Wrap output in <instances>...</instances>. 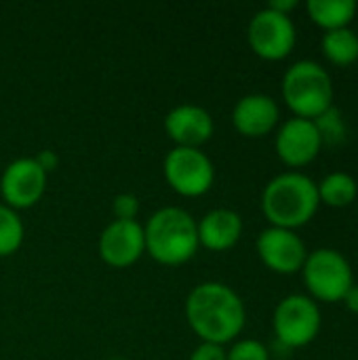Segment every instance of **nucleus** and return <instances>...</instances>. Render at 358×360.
<instances>
[{
	"instance_id": "17",
	"label": "nucleus",
	"mask_w": 358,
	"mask_h": 360,
	"mask_svg": "<svg viewBox=\"0 0 358 360\" xmlns=\"http://www.w3.org/2000/svg\"><path fill=\"white\" fill-rule=\"evenodd\" d=\"M319 200L321 205H329L333 209H344L348 205H352L358 196V184L357 179L344 171H335L325 175L319 184Z\"/></svg>"
},
{
	"instance_id": "13",
	"label": "nucleus",
	"mask_w": 358,
	"mask_h": 360,
	"mask_svg": "<svg viewBox=\"0 0 358 360\" xmlns=\"http://www.w3.org/2000/svg\"><path fill=\"white\" fill-rule=\"evenodd\" d=\"M165 131L179 148H200L215 131L211 114L196 103L175 105L165 116Z\"/></svg>"
},
{
	"instance_id": "7",
	"label": "nucleus",
	"mask_w": 358,
	"mask_h": 360,
	"mask_svg": "<svg viewBox=\"0 0 358 360\" xmlns=\"http://www.w3.org/2000/svg\"><path fill=\"white\" fill-rule=\"evenodd\" d=\"M167 184L181 196L194 198L211 190L215 181V167L200 148L175 146L162 162Z\"/></svg>"
},
{
	"instance_id": "4",
	"label": "nucleus",
	"mask_w": 358,
	"mask_h": 360,
	"mask_svg": "<svg viewBox=\"0 0 358 360\" xmlns=\"http://www.w3.org/2000/svg\"><path fill=\"white\" fill-rule=\"evenodd\" d=\"M331 74L317 61H295L283 76V99L298 118L314 120L333 105Z\"/></svg>"
},
{
	"instance_id": "26",
	"label": "nucleus",
	"mask_w": 358,
	"mask_h": 360,
	"mask_svg": "<svg viewBox=\"0 0 358 360\" xmlns=\"http://www.w3.org/2000/svg\"><path fill=\"white\" fill-rule=\"evenodd\" d=\"M268 6L274 8V11H279V13H283V15H289L298 6V2L295 0H272Z\"/></svg>"
},
{
	"instance_id": "10",
	"label": "nucleus",
	"mask_w": 358,
	"mask_h": 360,
	"mask_svg": "<svg viewBox=\"0 0 358 360\" xmlns=\"http://www.w3.org/2000/svg\"><path fill=\"white\" fill-rule=\"evenodd\" d=\"M255 247L264 266L276 274L300 272L308 257V249L304 240L295 234V230L270 226L257 236Z\"/></svg>"
},
{
	"instance_id": "11",
	"label": "nucleus",
	"mask_w": 358,
	"mask_h": 360,
	"mask_svg": "<svg viewBox=\"0 0 358 360\" xmlns=\"http://www.w3.org/2000/svg\"><path fill=\"white\" fill-rule=\"evenodd\" d=\"M274 146H276L279 158L287 167L300 169V167L310 165L319 156L323 141H321L314 120L293 116L281 124Z\"/></svg>"
},
{
	"instance_id": "16",
	"label": "nucleus",
	"mask_w": 358,
	"mask_h": 360,
	"mask_svg": "<svg viewBox=\"0 0 358 360\" xmlns=\"http://www.w3.org/2000/svg\"><path fill=\"white\" fill-rule=\"evenodd\" d=\"M357 2L354 0H308L306 11L308 17L321 25L325 32L350 27L352 19L357 17Z\"/></svg>"
},
{
	"instance_id": "15",
	"label": "nucleus",
	"mask_w": 358,
	"mask_h": 360,
	"mask_svg": "<svg viewBox=\"0 0 358 360\" xmlns=\"http://www.w3.org/2000/svg\"><path fill=\"white\" fill-rule=\"evenodd\" d=\"M198 243L209 251L232 249L243 234V217L232 209H213L196 221Z\"/></svg>"
},
{
	"instance_id": "3",
	"label": "nucleus",
	"mask_w": 358,
	"mask_h": 360,
	"mask_svg": "<svg viewBox=\"0 0 358 360\" xmlns=\"http://www.w3.org/2000/svg\"><path fill=\"white\" fill-rule=\"evenodd\" d=\"M146 251L162 266H181L200 247L196 219L179 207L158 209L143 226Z\"/></svg>"
},
{
	"instance_id": "5",
	"label": "nucleus",
	"mask_w": 358,
	"mask_h": 360,
	"mask_svg": "<svg viewBox=\"0 0 358 360\" xmlns=\"http://www.w3.org/2000/svg\"><path fill=\"white\" fill-rule=\"evenodd\" d=\"M302 274H304V285L314 302L317 300L327 304L342 302L350 291V287L354 285L350 262L344 257V253L327 247L308 253Z\"/></svg>"
},
{
	"instance_id": "6",
	"label": "nucleus",
	"mask_w": 358,
	"mask_h": 360,
	"mask_svg": "<svg viewBox=\"0 0 358 360\" xmlns=\"http://www.w3.org/2000/svg\"><path fill=\"white\" fill-rule=\"evenodd\" d=\"M272 325L276 340L285 348H306L319 338L323 325L321 308L308 295H287L274 308Z\"/></svg>"
},
{
	"instance_id": "23",
	"label": "nucleus",
	"mask_w": 358,
	"mask_h": 360,
	"mask_svg": "<svg viewBox=\"0 0 358 360\" xmlns=\"http://www.w3.org/2000/svg\"><path fill=\"white\" fill-rule=\"evenodd\" d=\"M190 360H226V350H224V346L203 342L200 346L194 348V352L190 354Z\"/></svg>"
},
{
	"instance_id": "21",
	"label": "nucleus",
	"mask_w": 358,
	"mask_h": 360,
	"mask_svg": "<svg viewBox=\"0 0 358 360\" xmlns=\"http://www.w3.org/2000/svg\"><path fill=\"white\" fill-rule=\"evenodd\" d=\"M226 360H270V352L257 340H241L226 352Z\"/></svg>"
},
{
	"instance_id": "22",
	"label": "nucleus",
	"mask_w": 358,
	"mask_h": 360,
	"mask_svg": "<svg viewBox=\"0 0 358 360\" xmlns=\"http://www.w3.org/2000/svg\"><path fill=\"white\" fill-rule=\"evenodd\" d=\"M112 211H114V219L135 221V215L139 211V200L133 194H118L112 202Z\"/></svg>"
},
{
	"instance_id": "9",
	"label": "nucleus",
	"mask_w": 358,
	"mask_h": 360,
	"mask_svg": "<svg viewBox=\"0 0 358 360\" xmlns=\"http://www.w3.org/2000/svg\"><path fill=\"white\" fill-rule=\"evenodd\" d=\"M46 188V171L38 165L36 158H17L13 160L0 177V194L11 209H30L34 207Z\"/></svg>"
},
{
	"instance_id": "1",
	"label": "nucleus",
	"mask_w": 358,
	"mask_h": 360,
	"mask_svg": "<svg viewBox=\"0 0 358 360\" xmlns=\"http://www.w3.org/2000/svg\"><path fill=\"white\" fill-rule=\"evenodd\" d=\"M186 319L203 342L224 346L243 333L247 310L232 287L211 281L196 285L190 291L186 300Z\"/></svg>"
},
{
	"instance_id": "19",
	"label": "nucleus",
	"mask_w": 358,
	"mask_h": 360,
	"mask_svg": "<svg viewBox=\"0 0 358 360\" xmlns=\"http://www.w3.org/2000/svg\"><path fill=\"white\" fill-rule=\"evenodd\" d=\"M23 221L15 209L0 205V257L13 255L23 243Z\"/></svg>"
},
{
	"instance_id": "2",
	"label": "nucleus",
	"mask_w": 358,
	"mask_h": 360,
	"mask_svg": "<svg viewBox=\"0 0 358 360\" xmlns=\"http://www.w3.org/2000/svg\"><path fill=\"white\" fill-rule=\"evenodd\" d=\"M319 207L317 184L300 171L276 175L262 192V211L274 228H302L317 215Z\"/></svg>"
},
{
	"instance_id": "18",
	"label": "nucleus",
	"mask_w": 358,
	"mask_h": 360,
	"mask_svg": "<svg viewBox=\"0 0 358 360\" xmlns=\"http://www.w3.org/2000/svg\"><path fill=\"white\" fill-rule=\"evenodd\" d=\"M323 55L333 65H352L358 61V34L352 27H340L323 34Z\"/></svg>"
},
{
	"instance_id": "8",
	"label": "nucleus",
	"mask_w": 358,
	"mask_h": 360,
	"mask_svg": "<svg viewBox=\"0 0 358 360\" xmlns=\"http://www.w3.org/2000/svg\"><path fill=\"white\" fill-rule=\"evenodd\" d=\"M247 40L257 57L281 61L291 55L298 42V32L289 15L266 6L251 17L247 25Z\"/></svg>"
},
{
	"instance_id": "12",
	"label": "nucleus",
	"mask_w": 358,
	"mask_h": 360,
	"mask_svg": "<svg viewBox=\"0 0 358 360\" xmlns=\"http://www.w3.org/2000/svg\"><path fill=\"white\" fill-rule=\"evenodd\" d=\"M146 253L143 226L114 219L99 234V257L112 268H129Z\"/></svg>"
},
{
	"instance_id": "27",
	"label": "nucleus",
	"mask_w": 358,
	"mask_h": 360,
	"mask_svg": "<svg viewBox=\"0 0 358 360\" xmlns=\"http://www.w3.org/2000/svg\"><path fill=\"white\" fill-rule=\"evenodd\" d=\"M110 360H127V359H110Z\"/></svg>"
},
{
	"instance_id": "24",
	"label": "nucleus",
	"mask_w": 358,
	"mask_h": 360,
	"mask_svg": "<svg viewBox=\"0 0 358 360\" xmlns=\"http://www.w3.org/2000/svg\"><path fill=\"white\" fill-rule=\"evenodd\" d=\"M36 160H38V165L49 173V171H53L55 167H57V156L51 152V150H42L38 156H36Z\"/></svg>"
},
{
	"instance_id": "20",
	"label": "nucleus",
	"mask_w": 358,
	"mask_h": 360,
	"mask_svg": "<svg viewBox=\"0 0 358 360\" xmlns=\"http://www.w3.org/2000/svg\"><path fill=\"white\" fill-rule=\"evenodd\" d=\"M314 124H317V131L321 135V141L323 146H340L346 141V120H344V114L340 108L331 105L329 110H325L321 116L314 118Z\"/></svg>"
},
{
	"instance_id": "14",
	"label": "nucleus",
	"mask_w": 358,
	"mask_h": 360,
	"mask_svg": "<svg viewBox=\"0 0 358 360\" xmlns=\"http://www.w3.org/2000/svg\"><path fill=\"white\" fill-rule=\"evenodd\" d=\"M281 120L279 103L264 93H251L236 101L232 110V124L245 137H264Z\"/></svg>"
},
{
	"instance_id": "25",
	"label": "nucleus",
	"mask_w": 358,
	"mask_h": 360,
	"mask_svg": "<svg viewBox=\"0 0 358 360\" xmlns=\"http://www.w3.org/2000/svg\"><path fill=\"white\" fill-rule=\"evenodd\" d=\"M342 302L346 304V308H348L350 312L358 314V285H357V283H354V285L350 287V291L346 293V297H344Z\"/></svg>"
}]
</instances>
